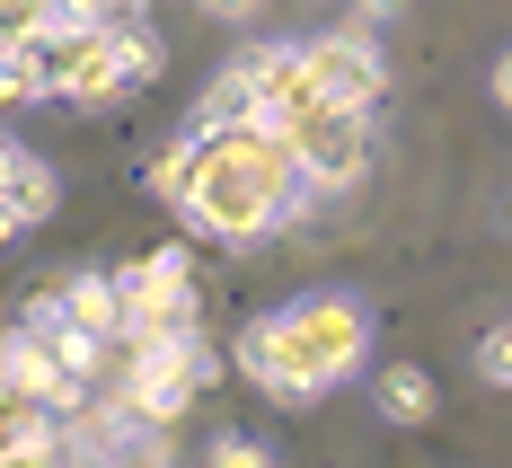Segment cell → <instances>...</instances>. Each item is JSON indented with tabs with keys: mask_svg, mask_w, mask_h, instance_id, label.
Segmentation results:
<instances>
[{
	"mask_svg": "<svg viewBox=\"0 0 512 468\" xmlns=\"http://www.w3.org/2000/svg\"><path fill=\"white\" fill-rule=\"evenodd\" d=\"M309 204H318V186L301 177V159H292V142L274 124L186 133V186L168 204V212H186V230H204L221 248H248V239L292 230Z\"/></svg>",
	"mask_w": 512,
	"mask_h": 468,
	"instance_id": "obj_1",
	"label": "cell"
},
{
	"mask_svg": "<svg viewBox=\"0 0 512 468\" xmlns=\"http://www.w3.org/2000/svg\"><path fill=\"white\" fill-rule=\"evenodd\" d=\"M362 354H371V310H362L354 292L292 301V310L256 318L248 336H239V371H248L265 398H283V407L345 389V380L362 371Z\"/></svg>",
	"mask_w": 512,
	"mask_h": 468,
	"instance_id": "obj_2",
	"label": "cell"
},
{
	"mask_svg": "<svg viewBox=\"0 0 512 468\" xmlns=\"http://www.w3.org/2000/svg\"><path fill=\"white\" fill-rule=\"evenodd\" d=\"M212 371H221V354H204V336H186V345H115V389L106 398L142 424H177Z\"/></svg>",
	"mask_w": 512,
	"mask_h": 468,
	"instance_id": "obj_3",
	"label": "cell"
},
{
	"mask_svg": "<svg viewBox=\"0 0 512 468\" xmlns=\"http://www.w3.org/2000/svg\"><path fill=\"white\" fill-rule=\"evenodd\" d=\"M115 292H124L115 345H186L195 318H204V301H195V265L177 257V248H151L142 265H124Z\"/></svg>",
	"mask_w": 512,
	"mask_h": 468,
	"instance_id": "obj_4",
	"label": "cell"
},
{
	"mask_svg": "<svg viewBox=\"0 0 512 468\" xmlns=\"http://www.w3.org/2000/svg\"><path fill=\"white\" fill-rule=\"evenodd\" d=\"M62 460H80V468H168V424H142V416H124L115 398H89L62 424Z\"/></svg>",
	"mask_w": 512,
	"mask_h": 468,
	"instance_id": "obj_5",
	"label": "cell"
},
{
	"mask_svg": "<svg viewBox=\"0 0 512 468\" xmlns=\"http://www.w3.org/2000/svg\"><path fill=\"white\" fill-rule=\"evenodd\" d=\"M283 142H292V159H301V177L318 195H345V186L371 177V115H362V106H318V115L292 124Z\"/></svg>",
	"mask_w": 512,
	"mask_h": 468,
	"instance_id": "obj_6",
	"label": "cell"
},
{
	"mask_svg": "<svg viewBox=\"0 0 512 468\" xmlns=\"http://www.w3.org/2000/svg\"><path fill=\"white\" fill-rule=\"evenodd\" d=\"M309 71H318V89H327V106H380V89H389V62H380V45L362 36V27H327V36H309Z\"/></svg>",
	"mask_w": 512,
	"mask_h": 468,
	"instance_id": "obj_7",
	"label": "cell"
},
{
	"mask_svg": "<svg viewBox=\"0 0 512 468\" xmlns=\"http://www.w3.org/2000/svg\"><path fill=\"white\" fill-rule=\"evenodd\" d=\"M0 389H9V398H27V407H45V416L89 407V389H80V380H62L53 354L27 336V327H9V336H0Z\"/></svg>",
	"mask_w": 512,
	"mask_h": 468,
	"instance_id": "obj_8",
	"label": "cell"
},
{
	"mask_svg": "<svg viewBox=\"0 0 512 468\" xmlns=\"http://www.w3.org/2000/svg\"><path fill=\"white\" fill-rule=\"evenodd\" d=\"M53 310L71 318L80 336H98V345H115V327H124V292H115V274H71V283L53 292Z\"/></svg>",
	"mask_w": 512,
	"mask_h": 468,
	"instance_id": "obj_9",
	"label": "cell"
},
{
	"mask_svg": "<svg viewBox=\"0 0 512 468\" xmlns=\"http://www.w3.org/2000/svg\"><path fill=\"white\" fill-rule=\"evenodd\" d=\"M0 204L18 212L27 230H36V221H45V212H53V168H45V159H36V151H18V142L0 151Z\"/></svg>",
	"mask_w": 512,
	"mask_h": 468,
	"instance_id": "obj_10",
	"label": "cell"
},
{
	"mask_svg": "<svg viewBox=\"0 0 512 468\" xmlns=\"http://www.w3.org/2000/svg\"><path fill=\"white\" fill-rule=\"evenodd\" d=\"M371 407H380L389 424H433V371L389 363L380 380H371Z\"/></svg>",
	"mask_w": 512,
	"mask_h": 468,
	"instance_id": "obj_11",
	"label": "cell"
},
{
	"mask_svg": "<svg viewBox=\"0 0 512 468\" xmlns=\"http://www.w3.org/2000/svg\"><path fill=\"white\" fill-rule=\"evenodd\" d=\"M115 62H124V80H133V89H151L159 71H168V45L151 36V18H133V27H115Z\"/></svg>",
	"mask_w": 512,
	"mask_h": 468,
	"instance_id": "obj_12",
	"label": "cell"
},
{
	"mask_svg": "<svg viewBox=\"0 0 512 468\" xmlns=\"http://www.w3.org/2000/svg\"><path fill=\"white\" fill-rule=\"evenodd\" d=\"M477 380H486V389H512V318H495V327L477 336Z\"/></svg>",
	"mask_w": 512,
	"mask_h": 468,
	"instance_id": "obj_13",
	"label": "cell"
},
{
	"mask_svg": "<svg viewBox=\"0 0 512 468\" xmlns=\"http://www.w3.org/2000/svg\"><path fill=\"white\" fill-rule=\"evenodd\" d=\"M204 468H274V460H265V442H248V433H221L204 451Z\"/></svg>",
	"mask_w": 512,
	"mask_h": 468,
	"instance_id": "obj_14",
	"label": "cell"
},
{
	"mask_svg": "<svg viewBox=\"0 0 512 468\" xmlns=\"http://www.w3.org/2000/svg\"><path fill=\"white\" fill-rule=\"evenodd\" d=\"M45 27V0H0V45H27Z\"/></svg>",
	"mask_w": 512,
	"mask_h": 468,
	"instance_id": "obj_15",
	"label": "cell"
},
{
	"mask_svg": "<svg viewBox=\"0 0 512 468\" xmlns=\"http://www.w3.org/2000/svg\"><path fill=\"white\" fill-rule=\"evenodd\" d=\"M177 186H186V142L151 159V195H159V204H177Z\"/></svg>",
	"mask_w": 512,
	"mask_h": 468,
	"instance_id": "obj_16",
	"label": "cell"
},
{
	"mask_svg": "<svg viewBox=\"0 0 512 468\" xmlns=\"http://www.w3.org/2000/svg\"><path fill=\"white\" fill-rule=\"evenodd\" d=\"M142 18V0H89V27H133Z\"/></svg>",
	"mask_w": 512,
	"mask_h": 468,
	"instance_id": "obj_17",
	"label": "cell"
},
{
	"mask_svg": "<svg viewBox=\"0 0 512 468\" xmlns=\"http://www.w3.org/2000/svg\"><path fill=\"white\" fill-rule=\"evenodd\" d=\"M195 9H204V18H221V27H248L265 0H195Z\"/></svg>",
	"mask_w": 512,
	"mask_h": 468,
	"instance_id": "obj_18",
	"label": "cell"
},
{
	"mask_svg": "<svg viewBox=\"0 0 512 468\" xmlns=\"http://www.w3.org/2000/svg\"><path fill=\"white\" fill-rule=\"evenodd\" d=\"M486 89H495V106H512V45L495 53V71H486Z\"/></svg>",
	"mask_w": 512,
	"mask_h": 468,
	"instance_id": "obj_19",
	"label": "cell"
},
{
	"mask_svg": "<svg viewBox=\"0 0 512 468\" xmlns=\"http://www.w3.org/2000/svg\"><path fill=\"white\" fill-rule=\"evenodd\" d=\"M0 106H18V53L0 45Z\"/></svg>",
	"mask_w": 512,
	"mask_h": 468,
	"instance_id": "obj_20",
	"label": "cell"
},
{
	"mask_svg": "<svg viewBox=\"0 0 512 468\" xmlns=\"http://www.w3.org/2000/svg\"><path fill=\"white\" fill-rule=\"evenodd\" d=\"M18 230H27V221H18V212L0 204V248H9V239H18Z\"/></svg>",
	"mask_w": 512,
	"mask_h": 468,
	"instance_id": "obj_21",
	"label": "cell"
},
{
	"mask_svg": "<svg viewBox=\"0 0 512 468\" xmlns=\"http://www.w3.org/2000/svg\"><path fill=\"white\" fill-rule=\"evenodd\" d=\"M0 151H9V142H0Z\"/></svg>",
	"mask_w": 512,
	"mask_h": 468,
	"instance_id": "obj_22",
	"label": "cell"
}]
</instances>
